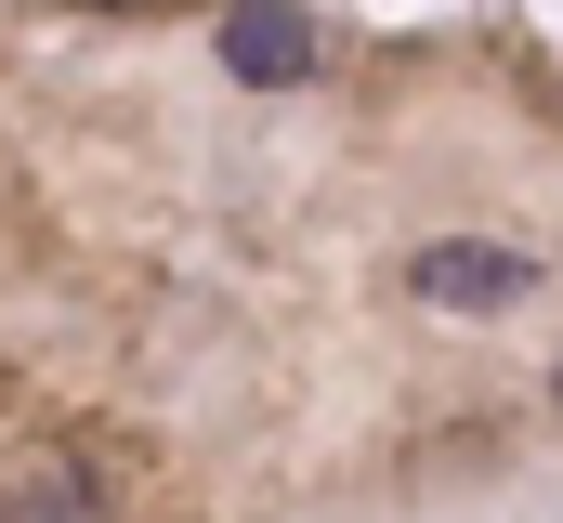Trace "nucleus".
I'll return each mask as SVG.
<instances>
[{
  "instance_id": "nucleus-1",
  "label": "nucleus",
  "mask_w": 563,
  "mask_h": 523,
  "mask_svg": "<svg viewBox=\"0 0 563 523\" xmlns=\"http://www.w3.org/2000/svg\"><path fill=\"white\" fill-rule=\"evenodd\" d=\"M538 288V262L511 249V236H432L420 262H407V301L420 314H511Z\"/></svg>"
},
{
  "instance_id": "nucleus-2",
  "label": "nucleus",
  "mask_w": 563,
  "mask_h": 523,
  "mask_svg": "<svg viewBox=\"0 0 563 523\" xmlns=\"http://www.w3.org/2000/svg\"><path fill=\"white\" fill-rule=\"evenodd\" d=\"M223 79L301 92V79H314V13H301V0H236V13H223Z\"/></svg>"
},
{
  "instance_id": "nucleus-3",
  "label": "nucleus",
  "mask_w": 563,
  "mask_h": 523,
  "mask_svg": "<svg viewBox=\"0 0 563 523\" xmlns=\"http://www.w3.org/2000/svg\"><path fill=\"white\" fill-rule=\"evenodd\" d=\"M106 511H119V485L79 445H40V458L0 471V523H106Z\"/></svg>"
}]
</instances>
